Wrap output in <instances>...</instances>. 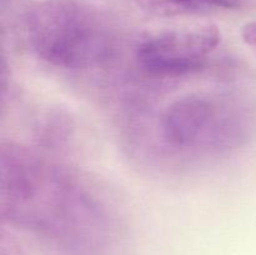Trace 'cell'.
Masks as SVG:
<instances>
[{
  "mask_svg": "<svg viewBox=\"0 0 256 255\" xmlns=\"http://www.w3.org/2000/svg\"><path fill=\"white\" fill-rule=\"evenodd\" d=\"M0 212L8 224L62 255H109L114 246V222L82 180L14 142L0 149Z\"/></svg>",
  "mask_w": 256,
  "mask_h": 255,
  "instance_id": "obj_1",
  "label": "cell"
},
{
  "mask_svg": "<svg viewBox=\"0 0 256 255\" xmlns=\"http://www.w3.org/2000/svg\"><path fill=\"white\" fill-rule=\"evenodd\" d=\"M24 26L35 55L59 69H92L116 54L112 25L82 0H39L25 12Z\"/></svg>",
  "mask_w": 256,
  "mask_h": 255,
  "instance_id": "obj_2",
  "label": "cell"
},
{
  "mask_svg": "<svg viewBox=\"0 0 256 255\" xmlns=\"http://www.w3.org/2000/svg\"><path fill=\"white\" fill-rule=\"evenodd\" d=\"M159 136L169 149L189 155H222L249 142L252 119L225 95L189 92L172 100L159 118Z\"/></svg>",
  "mask_w": 256,
  "mask_h": 255,
  "instance_id": "obj_3",
  "label": "cell"
},
{
  "mask_svg": "<svg viewBox=\"0 0 256 255\" xmlns=\"http://www.w3.org/2000/svg\"><path fill=\"white\" fill-rule=\"evenodd\" d=\"M220 42L222 32L215 25L165 30L142 39L135 56L148 74L182 76L202 70Z\"/></svg>",
  "mask_w": 256,
  "mask_h": 255,
  "instance_id": "obj_4",
  "label": "cell"
},
{
  "mask_svg": "<svg viewBox=\"0 0 256 255\" xmlns=\"http://www.w3.org/2000/svg\"><path fill=\"white\" fill-rule=\"evenodd\" d=\"M142 10L155 16L172 18L234 10L244 0H136Z\"/></svg>",
  "mask_w": 256,
  "mask_h": 255,
  "instance_id": "obj_5",
  "label": "cell"
},
{
  "mask_svg": "<svg viewBox=\"0 0 256 255\" xmlns=\"http://www.w3.org/2000/svg\"><path fill=\"white\" fill-rule=\"evenodd\" d=\"M72 132V120L69 112L50 109L42 115L35 126L39 145L46 149H62L69 142Z\"/></svg>",
  "mask_w": 256,
  "mask_h": 255,
  "instance_id": "obj_6",
  "label": "cell"
},
{
  "mask_svg": "<svg viewBox=\"0 0 256 255\" xmlns=\"http://www.w3.org/2000/svg\"><path fill=\"white\" fill-rule=\"evenodd\" d=\"M242 36L248 45L256 46V22H248L242 26Z\"/></svg>",
  "mask_w": 256,
  "mask_h": 255,
  "instance_id": "obj_7",
  "label": "cell"
}]
</instances>
